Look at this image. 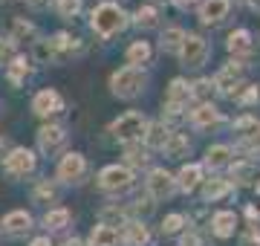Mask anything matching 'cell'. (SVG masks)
Instances as JSON below:
<instances>
[{"mask_svg": "<svg viewBox=\"0 0 260 246\" xmlns=\"http://www.w3.org/2000/svg\"><path fill=\"white\" fill-rule=\"evenodd\" d=\"M90 26L102 35V38H113L116 32L127 26V12L121 9L119 3H102L95 6L93 15H90Z\"/></svg>", "mask_w": 260, "mask_h": 246, "instance_id": "1", "label": "cell"}, {"mask_svg": "<svg viewBox=\"0 0 260 246\" xmlns=\"http://www.w3.org/2000/svg\"><path fill=\"white\" fill-rule=\"evenodd\" d=\"M110 90L119 99H136V96L145 90V73H142L139 67H121L110 76Z\"/></svg>", "mask_w": 260, "mask_h": 246, "instance_id": "2", "label": "cell"}, {"mask_svg": "<svg viewBox=\"0 0 260 246\" xmlns=\"http://www.w3.org/2000/svg\"><path fill=\"white\" fill-rule=\"evenodd\" d=\"M145 128H148V119L142 113H136V110H127L124 116H119L116 122L110 125V133L119 139V142H136V139H142L145 136Z\"/></svg>", "mask_w": 260, "mask_h": 246, "instance_id": "3", "label": "cell"}, {"mask_svg": "<svg viewBox=\"0 0 260 246\" xmlns=\"http://www.w3.org/2000/svg\"><path fill=\"white\" fill-rule=\"evenodd\" d=\"M99 189L107 194H124L133 189V171L127 165H107L99 174Z\"/></svg>", "mask_w": 260, "mask_h": 246, "instance_id": "4", "label": "cell"}, {"mask_svg": "<svg viewBox=\"0 0 260 246\" xmlns=\"http://www.w3.org/2000/svg\"><path fill=\"white\" fill-rule=\"evenodd\" d=\"M208 41L203 38V35H185V41H182V47H179V58H182V64L185 67H203L205 61H208Z\"/></svg>", "mask_w": 260, "mask_h": 246, "instance_id": "5", "label": "cell"}, {"mask_svg": "<svg viewBox=\"0 0 260 246\" xmlns=\"http://www.w3.org/2000/svg\"><path fill=\"white\" fill-rule=\"evenodd\" d=\"M35 153L29 151V148H12L6 153V160H3V171L12 174V177H26L35 171Z\"/></svg>", "mask_w": 260, "mask_h": 246, "instance_id": "6", "label": "cell"}, {"mask_svg": "<svg viewBox=\"0 0 260 246\" xmlns=\"http://www.w3.org/2000/svg\"><path fill=\"white\" fill-rule=\"evenodd\" d=\"M58 180L61 182H78L87 174V160H84L78 151H70L61 157V162H58Z\"/></svg>", "mask_w": 260, "mask_h": 246, "instance_id": "7", "label": "cell"}, {"mask_svg": "<svg viewBox=\"0 0 260 246\" xmlns=\"http://www.w3.org/2000/svg\"><path fill=\"white\" fill-rule=\"evenodd\" d=\"M145 186H148L150 200H168L174 191H177V182H174V177H171L165 168H153L150 171L148 180H145Z\"/></svg>", "mask_w": 260, "mask_h": 246, "instance_id": "8", "label": "cell"}, {"mask_svg": "<svg viewBox=\"0 0 260 246\" xmlns=\"http://www.w3.org/2000/svg\"><path fill=\"white\" fill-rule=\"evenodd\" d=\"M240 87H243V64L240 61H229V64L217 73V78H214V90L232 96L234 90H240Z\"/></svg>", "mask_w": 260, "mask_h": 246, "instance_id": "9", "label": "cell"}, {"mask_svg": "<svg viewBox=\"0 0 260 246\" xmlns=\"http://www.w3.org/2000/svg\"><path fill=\"white\" fill-rule=\"evenodd\" d=\"M64 110V99H61V93L58 90H41V93H35V99H32V113L35 116H55Z\"/></svg>", "mask_w": 260, "mask_h": 246, "instance_id": "10", "label": "cell"}, {"mask_svg": "<svg viewBox=\"0 0 260 246\" xmlns=\"http://www.w3.org/2000/svg\"><path fill=\"white\" fill-rule=\"evenodd\" d=\"M67 142V131L61 125H44L38 131V148L44 153H58Z\"/></svg>", "mask_w": 260, "mask_h": 246, "instance_id": "11", "label": "cell"}, {"mask_svg": "<svg viewBox=\"0 0 260 246\" xmlns=\"http://www.w3.org/2000/svg\"><path fill=\"white\" fill-rule=\"evenodd\" d=\"M220 122H223V116H220V110H217L211 102L197 104L194 110H191V125H194L197 131H208V128H217Z\"/></svg>", "mask_w": 260, "mask_h": 246, "instance_id": "12", "label": "cell"}, {"mask_svg": "<svg viewBox=\"0 0 260 246\" xmlns=\"http://www.w3.org/2000/svg\"><path fill=\"white\" fill-rule=\"evenodd\" d=\"M29 229H32V214L23 211V208H15V211H9L0 220V232L3 235H26Z\"/></svg>", "mask_w": 260, "mask_h": 246, "instance_id": "13", "label": "cell"}, {"mask_svg": "<svg viewBox=\"0 0 260 246\" xmlns=\"http://www.w3.org/2000/svg\"><path fill=\"white\" fill-rule=\"evenodd\" d=\"M229 9H232V3L229 0H203V6H200V20L203 23H220V20L229 15Z\"/></svg>", "mask_w": 260, "mask_h": 246, "instance_id": "14", "label": "cell"}, {"mask_svg": "<svg viewBox=\"0 0 260 246\" xmlns=\"http://www.w3.org/2000/svg\"><path fill=\"white\" fill-rule=\"evenodd\" d=\"M168 139H171V131H168L165 122H153L145 128V148L148 151H162L168 145Z\"/></svg>", "mask_w": 260, "mask_h": 246, "instance_id": "15", "label": "cell"}, {"mask_svg": "<svg viewBox=\"0 0 260 246\" xmlns=\"http://www.w3.org/2000/svg\"><path fill=\"white\" fill-rule=\"evenodd\" d=\"M177 189L182 191H194L200 182H203V165H197V162H188V165H182V171L177 174Z\"/></svg>", "mask_w": 260, "mask_h": 246, "instance_id": "16", "label": "cell"}, {"mask_svg": "<svg viewBox=\"0 0 260 246\" xmlns=\"http://www.w3.org/2000/svg\"><path fill=\"white\" fill-rule=\"evenodd\" d=\"M121 240H124L127 246H148L150 232H148V226H145L142 220H127V223H124V235H121Z\"/></svg>", "mask_w": 260, "mask_h": 246, "instance_id": "17", "label": "cell"}, {"mask_svg": "<svg viewBox=\"0 0 260 246\" xmlns=\"http://www.w3.org/2000/svg\"><path fill=\"white\" fill-rule=\"evenodd\" d=\"M234 226H237L234 211H217V214L211 218V232L217 237H232L234 235Z\"/></svg>", "mask_w": 260, "mask_h": 246, "instance_id": "18", "label": "cell"}, {"mask_svg": "<svg viewBox=\"0 0 260 246\" xmlns=\"http://www.w3.org/2000/svg\"><path fill=\"white\" fill-rule=\"evenodd\" d=\"M119 240H121V235L116 232V229L99 223V226L90 232V243L87 246H119Z\"/></svg>", "mask_w": 260, "mask_h": 246, "instance_id": "19", "label": "cell"}, {"mask_svg": "<svg viewBox=\"0 0 260 246\" xmlns=\"http://www.w3.org/2000/svg\"><path fill=\"white\" fill-rule=\"evenodd\" d=\"M229 162H232V148H229V145H211V148L205 151V165H208V168H214V171L225 168Z\"/></svg>", "mask_w": 260, "mask_h": 246, "instance_id": "20", "label": "cell"}, {"mask_svg": "<svg viewBox=\"0 0 260 246\" xmlns=\"http://www.w3.org/2000/svg\"><path fill=\"white\" fill-rule=\"evenodd\" d=\"M162 151H165L171 160H182V157H188V151H191V142H188L185 133H171V139H168V145Z\"/></svg>", "mask_w": 260, "mask_h": 246, "instance_id": "21", "label": "cell"}, {"mask_svg": "<svg viewBox=\"0 0 260 246\" xmlns=\"http://www.w3.org/2000/svg\"><path fill=\"white\" fill-rule=\"evenodd\" d=\"M188 99H191V84L182 81V78H174L171 87H168V104H179V107H185Z\"/></svg>", "mask_w": 260, "mask_h": 246, "instance_id": "22", "label": "cell"}, {"mask_svg": "<svg viewBox=\"0 0 260 246\" xmlns=\"http://www.w3.org/2000/svg\"><path fill=\"white\" fill-rule=\"evenodd\" d=\"M225 47H229L232 55H246V52H251V35L246 29H237V32L229 35V44Z\"/></svg>", "mask_w": 260, "mask_h": 246, "instance_id": "23", "label": "cell"}, {"mask_svg": "<svg viewBox=\"0 0 260 246\" xmlns=\"http://www.w3.org/2000/svg\"><path fill=\"white\" fill-rule=\"evenodd\" d=\"M150 61V44L148 41H133L127 47V64L130 67H139Z\"/></svg>", "mask_w": 260, "mask_h": 246, "instance_id": "24", "label": "cell"}, {"mask_svg": "<svg viewBox=\"0 0 260 246\" xmlns=\"http://www.w3.org/2000/svg\"><path fill=\"white\" fill-rule=\"evenodd\" d=\"M182 41H185V32H182L179 26H171V29H165V32H162L159 47H162V52H179Z\"/></svg>", "mask_w": 260, "mask_h": 246, "instance_id": "25", "label": "cell"}, {"mask_svg": "<svg viewBox=\"0 0 260 246\" xmlns=\"http://www.w3.org/2000/svg\"><path fill=\"white\" fill-rule=\"evenodd\" d=\"M229 191H232V180H208L203 186V197H205V203H214V200L225 197Z\"/></svg>", "mask_w": 260, "mask_h": 246, "instance_id": "26", "label": "cell"}, {"mask_svg": "<svg viewBox=\"0 0 260 246\" xmlns=\"http://www.w3.org/2000/svg\"><path fill=\"white\" fill-rule=\"evenodd\" d=\"M70 211L67 208H49L47 214H44V229H49V232H55V229H64L67 223H70Z\"/></svg>", "mask_w": 260, "mask_h": 246, "instance_id": "27", "label": "cell"}, {"mask_svg": "<svg viewBox=\"0 0 260 246\" xmlns=\"http://www.w3.org/2000/svg\"><path fill=\"white\" fill-rule=\"evenodd\" d=\"M29 73H32V67H29L26 58H12L9 70H6V76H9L12 84H23V78H26Z\"/></svg>", "mask_w": 260, "mask_h": 246, "instance_id": "28", "label": "cell"}, {"mask_svg": "<svg viewBox=\"0 0 260 246\" xmlns=\"http://www.w3.org/2000/svg\"><path fill=\"white\" fill-rule=\"evenodd\" d=\"M99 218H102V223L104 226H124V223H127V208H121V206H107V208H102V214H99Z\"/></svg>", "mask_w": 260, "mask_h": 246, "instance_id": "29", "label": "cell"}, {"mask_svg": "<svg viewBox=\"0 0 260 246\" xmlns=\"http://www.w3.org/2000/svg\"><path fill=\"white\" fill-rule=\"evenodd\" d=\"M133 23L139 29H153L159 23V12L153 9V6H142V9H136V15H133Z\"/></svg>", "mask_w": 260, "mask_h": 246, "instance_id": "30", "label": "cell"}, {"mask_svg": "<svg viewBox=\"0 0 260 246\" xmlns=\"http://www.w3.org/2000/svg\"><path fill=\"white\" fill-rule=\"evenodd\" d=\"M254 165L251 162H234L232 165V180L237 182V186H249L251 180H254Z\"/></svg>", "mask_w": 260, "mask_h": 246, "instance_id": "31", "label": "cell"}, {"mask_svg": "<svg viewBox=\"0 0 260 246\" xmlns=\"http://www.w3.org/2000/svg\"><path fill=\"white\" fill-rule=\"evenodd\" d=\"M124 157H127L130 165H136V168H139V165H148L150 151H148V148H139L136 142H130V145H127V151H124Z\"/></svg>", "mask_w": 260, "mask_h": 246, "instance_id": "32", "label": "cell"}, {"mask_svg": "<svg viewBox=\"0 0 260 246\" xmlns=\"http://www.w3.org/2000/svg\"><path fill=\"white\" fill-rule=\"evenodd\" d=\"M214 96V81L211 78H200L197 84H191V99H200V104L208 102Z\"/></svg>", "mask_w": 260, "mask_h": 246, "instance_id": "33", "label": "cell"}, {"mask_svg": "<svg viewBox=\"0 0 260 246\" xmlns=\"http://www.w3.org/2000/svg\"><path fill=\"white\" fill-rule=\"evenodd\" d=\"M243 87H246V90H234L232 99H234V102H240L243 107H249V104H254L260 99V90H257V87H251V84H243Z\"/></svg>", "mask_w": 260, "mask_h": 246, "instance_id": "34", "label": "cell"}, {"mask_svg": "<svg viewBox=\"0 0 260 246\" xmlns=\"http://www.w3.org/2000/svg\"><path fill=\"white\" fill-rule=\"evenodd\" d=\"M55 9L61 18H75L81 12V0H55Z\"/></svg>", "mask_w": 260, "mask_h": 246, "instance_id": "35", "label": "cell"}, {"mask_svg": "<svg viewBox=\"0 0 260 246\" xmlns=\"http://www.w3.org/2000/svg\"><path fill=\"white\" fill-rule=\"evenodd\" d=\"M12 35H15V38H35L38 32H35V26H32L29 20L15 18V23H12Z\"/></svg>", "mask_w": 260, "mask_h": 246, "instance_id": "36", "label": "cell"}, {"mask_svg": "<svg viewBox=\"0 0 260 246\" xmlns=\"http://www.w3.org/2000/svg\"><path fill=\"white\" fill-rule=\"evenodd\" d=\"M182 226H185V214H168L162 220V232L165 235H177V232H182Z\"/></svg>", "mask_w": 260, "mask_h": 246, "instance_id": "37", "label": "cell"}, {"mask_svg": "<svg viewBox=\"0 0 260 246\" xmlns=\"http://www.w3.org/2000/svg\"><path fill=\"white\" fill-rule=\"evenodd\" d=\"M35 58L41 64H49V61H55V49L49 41H35Z\"/></svg>", "mask_w": 260, "mask_h": 246, "instance_id": "38", "label": "cell"}, {"mask_svg": "<svg viewBox=\"0 0 260 246\" xmlns=\"http://www.w3.org/2000/svg\"><path fill=\"white\" fill-rule=\"evenodd\" d=\"M133 211V214H139V218H148L150 211H153V203H150V197H145V200H136L133 206L127 208V214Z\"/></svg>", "mask_w": 260, "mask_h": 246, "instance_id": "39", "label": "cell"}, {"mask_svg": "<svg viewBox=\"0 0 260 246\" xmlns=\"http://www.w3.org/2000/svg\"><path fill=\"white\" fill-rule=\"evenodd\" d=\"M35 200H38V203H49V200H55V189H52L49 182H38Z\"/></svg>", "mask_w": 260, "mask_h": 246, "instance_id": "40", "label": "cell"}, {"mask_svg": "<svg viewBox=\"0 0 260 246\" xmlns=\"http://www.w3.org/2000/svg\"><path fill=\"white\" fill-rule=\"evenodd\" d=\"M243 145H246V151H260V125H254V128L246 133Z\"/></svg>", "mask_w": 260, "mask_h": 246, "instance_id": "41", "label": "cell"}, {"mask_svg": "<svg viewBox=\"0 0 260 246\" xmlns=\"http://www.w3.org/2000/svg\"><path fill=\"white\" fill-rule=\"evenodd\" d=\"M12 58H15V41L0 38V64H6V61H12Z\"/></svg>", "mask_w": 260, "mask_h": 246, "instance_id": "42", "label": "cell"}, {"mask_svg": "<svg viewBox=\"0 0 260 246\" xmlns=\"http://www.w3.org/2000/svg\"><path fill=\"white\" fill-rule=\"evenodd\" d=\"M182 246H205V237L197 235V232H185V237H182Z\"/></svg>", "mask_w": 260, "mask_h": 246, "instance_id": "43", "label": "cell"}, {"mask_svg": "<svg viewBox=\"0 0 260 246\" xmlns=\"http://www.w3.org/2000/svg\"><path fill=\"white\" fill-rule=\"evenodd\" d=\"M194 3H197V0H174V6H177V9H191Z\"/></svg>", "mask_w": 260, "mask_h": 246, "instance_id": "44", "label": "cell"}, {"mask_svg": "<svg viewBox=\"0 0 260 246\" xmlns=\"http://www.w3.org/2000/svg\"><path fill=\"white\" fill-rule=\"evenodd\" d=\"M6 151H9V139L0 136V157H6Z\"/></svg>", "mask_w": 260, "mask_h": 246, "instance_id": "45", "label": "cell"}, {"mask_svg": "<svg viewBox=\"0 0 260 246\" xmlns=\"http://www.w3.org/2000/svg\"><path fill=\"white\" fill-rule=\"evenodd\" d=\"M29 246H52V243H49V237H35Z\"/></svg>", "mask_w": 260, "mask_h": 246, "instance_id": "46", "label": "cell"}, {"mask_svg": "<svg viewBox=\"0 0 260 246\" xmlns=\"http://www.w3.org/2000/svg\"><path fill=\"white\" fill-rule=\"evenodd\" d=\"M64 246H84V243L78 240V237H70V240H64Z\"/></svg>", "mask_w": 260, "mask_h": 246, "instance_id": "47", "label": "cell"}, {"mask_svg": "<svg viewBox=\"0 0 260 246\" xmlns=\"http://www.w3.org/2000/svg\"><path fill=\"white\" fill-rule=\"evenodd\" d=\"M26 3H32V6H41V3H44V0H26Z\"/></svg>", "mask_w": 260, "mask_h": 246, "instance_id": "48", "label": "cell"}, {"mask_svg": "<svg viewBox=\"0 0 260 246\" xmlns=\"http://www.w3.org/2000/svg\"><path fill=\"white\" fill-rule=\"evenodd\" d=\"M251 6H254V9H260V0H249Z\"/></svg>", "mask_w": 260, "mask_h": 246, "instance_id": "49", "label": "cell"}, {"mask_svg": "<svg viewBox=\"0 0 260 246\" xmlns=\"http://www.w3.org/2000/svg\"><path fill=\"white\" fill-rule=\"evenodd\" d=\"M257 191H260V182H257Z\"/></svg>", "mask_w": 260, "mask_h": 246, "instance_id": "50", "label": "cell"}, {"mask_svg": "<svg viewBox=\"0 0 260 246\" xmlns=\"http://www.w3.org/2000/svg\"><path fill=\"white\" fill-rule=\"evenodd\" d=\"M159 3H165V0H159Z\"/></svg>", "mask_w": 260, "mask_h": 246, "instance_id": "51", "label": "cell"}]
</instances>
